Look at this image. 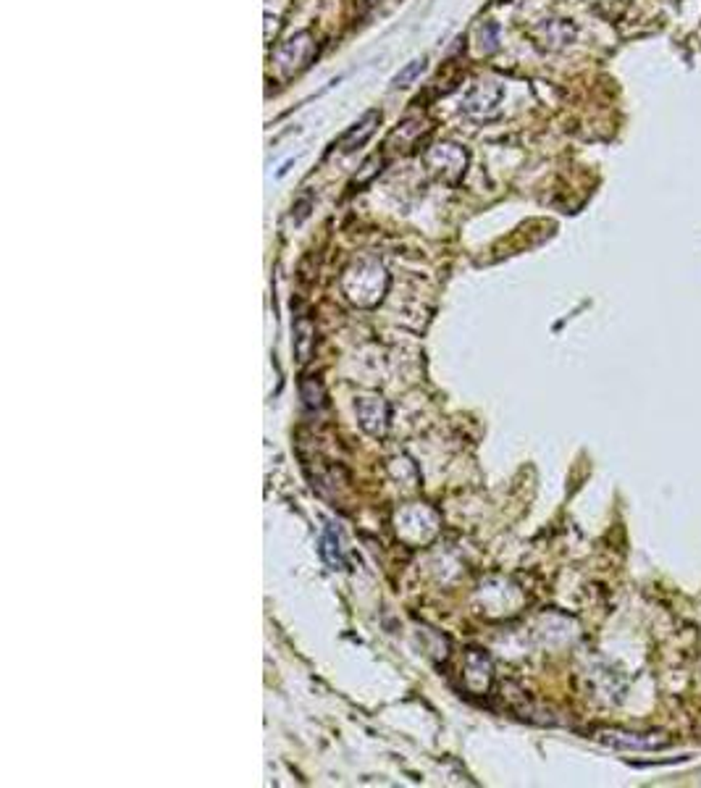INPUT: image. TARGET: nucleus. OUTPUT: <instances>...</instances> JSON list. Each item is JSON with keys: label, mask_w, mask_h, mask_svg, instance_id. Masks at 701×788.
<instances>
[{"label": "nucleus", "mask_w": 701, "mask_h": 788, "mask_svg": "<svg viewBox=\"0 0 701 788\" xmlns=\"http://www.w3.org/2000/svg\"><path fill=\"white\" fill-rule=\"evenodd\" d=\"M596 739L615 749H631V752H656V749H667L670 739L662 733H631V731H599Z\"/></svg>", "instance_id": "f257e3e1"}, {"label": "nucleus", "mask_w": 701, "mask_h": 788, "mask_svg": "<svg viewBox=\"0 0 701 788\" xmlns=\"http://www.w3.org/2000/svg\"><path fill=\"white\" fill-rule=\"evenodd\" d=\"M426 160H429V166L442 179L452 181L454 184V181L462 177V171H465L468 153L460 150L457 145H436V148H431L429 153H426Z\"/></svg>", "instance_id": "f03ea898"}, {"label": "nucleus", "mask_w": 701, "mask_h": 788, "mask_svg": "<svg viewBox=\"0 0 701 788\" xmlns=\"http://www.w3.org/2000/svg\"><path fill=\"white\" fill-rule=\"evenodd\" d=\"M313 53H316V43H313V37H310L308 32H302V35H297V37H292L290 43H284V46L279 47V53H276V64H279V68L290 77V74H294V71L308 67L310 58H313Z\"/></svg>", "instance_id": "7ed1b4c3"}, {"label": "nucleus", "mask_w": 701, "mask_h": 788, "mask_svg": "<svg viewBox=\"0 0 701 788\" xmlns=\"http://www.w3.org/2000/svg\"><path fill=\"white\" fill-rule=\"evenodd\" d=\"M499 97H502V87H499V85H494V82H486V85H483V82H481L478 87L468 92V97H465V113H471L475 118H489V116L497 113Z\"/></svg>", "instance_id": "20e7f679"}, {"label": "nucleus", "mask_w": 701, "mask_h": 788, "mask_svg": "<svg viewBox=\"0 0 701 788\" xmlns=\"http://www.w3.org/2000/svg\"><path fill=\"white\" fill-rule=\"evenodd\" d=\"M379 121H381V113L379 111H368L365 116H362L361 121H355L350 129H347V135L340 139V150L341 153H352V150H358V148H362L368 139H371V135L376 132V127H379Z\"/></svg>", "instance_id": "39448f33"}, {"label": "nucleus", "mask_w": 701, "mask_h": 788, "mask_svg": "<svg viewBox=\"0 0 701 788\" xmlns=\"http://www.w3.org/2000/svg\"><path fill=\"white\" fill-rule=\"evenodd\" d=\"M320 552H323L326 563L331 565L334 570H337V568H341L340 539H337V534H334L331 528H329V531H326V537H323V549H320Z\"/></svg>", "instance_id": "423d86ee"}, {"label": "nucleus", "mask_w": 701, "mask_h": 788, "mask_svg": "<svg viewBox=\"0 0 701 788\" xmlns=\"http://www.w3.org/2000/svg\"><path fill=\"white\" fill-rule=\"evenodd\" d=\"M421 132H426V129H421V118H412V121H405L394 135H391V139H400L402 145H410V142H415V137H421Z\"/></svg>", "instance_id": "0eeeda50"}, {"label": "nucleus", "mask_w": 701, "mask_h": 788, "mask_svg": "<svg viewBox=\"0 0 701 788\" xmlns=\"http://www.w3.org/2000/svg\"><path fill=\"white\" fill-rule=\"evenodd\" d=\"M423 68H426V61H423V58L412 61V64H408V67L402 68V71L394 77V85H397V87H408L410 82H412V79H415V77H418Z\"/></svg>", "instance_id": "6e6552de"}, {"label": "nucleus", "mask_w": 701, "mask_h": 788, "mask_svg": "<svg viewBox=\"0 0 701 788\" xmlns=\"http://www.w3.org/2000/svg\"><path fill=\"white\" fill-rule=\"evenodd\" d=\"M358 413H361L362 428L368 431V428H371V421H376V418H379V421H384V424H386V415H389V407H386V403H384V400H381V397H376V403H373V413H365V410H358Z\"/></svg>", "instance_id": "1a4fd4ad"}]
</instances>
